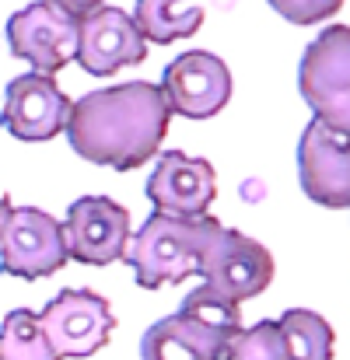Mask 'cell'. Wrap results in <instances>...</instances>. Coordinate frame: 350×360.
I'll list each match as a JSON object with an SVG mask.
<instances>
[{
  "label": "cell",
  "instance_id": "cell-1",
  "mask_svg": "<svg viewBox=\"0 0 350 360\" xmlns=\"http://www.w3.org/2000/svg\"><path fill=\"white\" fill-rule=\"evenodd\" d=\"M168 120L172 105L161 84L126 81L77 98L67 122V140L85 161L130 172L158 154Z\"/></svg>",
  "mask_w": 350,
  "mask_h": 360
},
{
  "label": "cell",
  "instance_id": "cell-2",
  "mask_svg": "<svg viewBox=\"0 0 350 360\" xmlns=\"http://www.w3.org/2000/svg\"><path fill=\"white\" fill-rule=\"evenodd\" d=\"M221 224L214 217H168V214H151L137 235H130L126 245V262L133 266V276L144 290H158L165 283H182L196 273H204V259Z\"/></svg>",
  "mask_w": 350,
  "mask_h": 360
},
{
  "label": "cell",
  "instance_id": "cell-3",
  "mask_svg": "<svg viewBox=\"0 0 350 360\" xmlns=\"http://www.w3.org/2000/svg\"><path fill=\"white\" fill-rule=\"evenodd\" d=\"M238 333V304L196 287L175 315L158 319L144 333L140 360H225V350Z\"/></svg>",
  "mask_w": 350,
  "mask_h": 360
},
{
  "label": "cell",
  "instance_id": "cell-4",
  "mask_svg": "<svg viewBox=\"0 0 350 360\" xmlns=\"http://www.w3.org/2000/svg\"><path fill=\"white\" fill-rule=\"evenodd\" d=\"M298 91L312 120L350 136V28L330 25L315 35L298 63Z\"/></svg>",
  "mask_w": 350,
  "mask_h": 360
},
{
  "label": "cell",
  "instance_id": "cell-5",
  "mask_svg": "<svg viewBox=\"0 0 350 360\" xmlns=\"http://www.w3.org/2000/svg\"><path fill=\"white\" fill-rule=\"evenodd\" d=\"M39 322H42V329H46L53 350L60 354V360L95 357L116 329L109 301L95 290H77V287L60 290L39 311Z\"/></svg>",
  "mask_w": 350,
  "mask_h": 360
},
{
  "label": "cell",
  "instance_id": "cell-6",
  "mask_svg": "<svg viewBox=\"0 0 350 360\" xmlns=\"http://www.w3.org/2000/svg\"><path fill=\"white\" fill-rule=\"evenodd\" d=\"M70 252L63 238V224L39 207H14L0 231V269L7 276L39 280L60 273Z\"/></svg>",
  "mask_w": 350,
  "mask_h": 360
},
{
  "label": "cell",
  "instance_id": "cell-7",
  "mask_svg": "<svg viewBox=\"0 0 350 360\" xmlns=\"http://www.w3.org/2000/svg\"><path fill=\"white\" fill-rule=\"evenodd\" d=\"M204 287L228 301V304H242L256 294H263L273 280V255L266 252V245H259L256 238L225 228L214 235L207 259H204Z\"/></svg>",
  "mask_w": 350,
  "mask_h": 360
},
{
  "label": "cell",
  "instance_id": "cell-8",
  "mask_svg": "<svg viewBox=\"0 0 350 360\" xmlns=\"http://www.w3.org/2000/svg\"><path fill=\"white\" fill-rule=\"evenodd\" d=\"M81 21L67 11L35 0L7 18V46L18 60H28L39 74H56L70 60H77Z\"/></svg>",
  "mask_w": 350,
  "mask_h": 360
},
{
  "label": "cell",
  "instance_id": "cell-9",
  "mask_svg": "<svg viewBox=\"0 0 350 360\" xmlns=\"http://www.w3.org/2000/svg\"><path fill=\"white\" fill-rule=\"evenodd\" d=\"M298 179L312 203L350 210V136L308 120L298 140Z\"/></svg>",
  "mask_w": 350,
  "mask_h": 360
},
{
  "label": "cell",
  "instance_id": "cell-10",
  "mask_svg": "<svg viewBox=\"0 0 350 360\" xmlns=\"http://www.w3.org/2000/svg\"><path fill=\"white\" fill-rule=\"evenodd\" d=\"M74 102L60 91L53 74H21L7 84L4 91V109H0V126L28 143L53 140L56 133H67Z\"/></svg>",
  "mask_w": 350,
  "mask_h": 360
},
{
  "label": "cell",
  "instance_id": "cell-11",
  "mask_svg": "<svg viewBox=\"0 0 350 360\" xmlns=\"http://www.w3.org/2000/svg\"><path fill=\"white\" fill-rule=\"evenodd\" d=\"M161 91H165L172 112H179L186 120H211L232 98V70L225 67L221 56L189 49L165 67Z\"/></svg>",
  "mask_w": 350,
  "mask_h": 360
},
{
  "label": "cell",
  "instance_id": "cell-12",
  "mask_svg": "<svg viewBox=\"0 0 350 360\" xmlns=\"http://www.w3.org/2000/svg\"><path fill=\"white\" fill-rule=\"evenodd\" d=\"M63 238L70 259L85 266H109L126 255L130 214L109 196H81L63 217Z\"/></svg>",
  "mask_w": 350,
  "mask_h": 360
},
{
  "label": "cell",
  "instance_id": "cell-13",
  "mask_svg": "<svg viewBox=\"0 0 350 360\" xmlns=\"http://www.w3.org/2000/svg\"><path fill=\"white\" fill-rule=\"evenodd\" d=\"M214 193H218V175L211 161L189 158L182 150H165L147 179V200L154 203V210L182 221L207 217Z\"/></svg>",
  "mask_w": 350,
  "mask_h": 360
},
{
  "label": "cell",
  "instance_id": "cell-14",
  "mask_svg": "<svg viewBox=\"0 0 350 360\" xmlns=\"http://www.w3.org/2000/svg\"><path fill=\"white\" fill-rule=\"evenodd\" d=\"M147 56V39L140 35L137 21L119 7H99L81 18L77 39V63L92 77H113L123 67H133Z\"/></svg>",
  "mask_w": 350,
  "mask_h": 360
},
{
  "label": "cell",
  "instance_id": "cell-15",
  "mask_svg": "<svg viewBox=\"0 0 350 360\" xmlns=\"http://www.w3.org/2000/svg\"><path fill=\"white\" fill-rule=\"evenodd\" d=\"M133 21L147 42L168 46L196 35V28L204 25V7L200 0H137Z\"/></svg>",
  "mask_w": 350,
  "mask_h": 360
},
{
  "label": "cell",
  "instance_id": "cell-16",
  "mask_svg": "<svg viewBox=\"0 0 350 360\" xmlns=\"http://www.w3.org/2000/svg\"><path fill=\"white\" fill-rule=\"evenodd\" d=\"M280 333L291 360H333V326L308 308H287L280 315Z\"/></svg>",
  "mask_w": 350,
  "mask_h": 360
},
{
  "label": "cell",
  "instance_id": "cell-17",
  "mask_svg": "<svg viewBox=\"0 0 350 360\" xmlns=\"http://www.w3.org/2000/svg\"><path fill=\"white\" fill-rule=\"evenodd\" d=\"M0 360H60L42 322L28 308H14L0 322Z\"/></svg>",
  "mask_w": 350,
  "mask_h": 360
},
{
  "label": "cell",
  "instance_id": "cell-18",
  "mask_svg": "<svg viewBox=\"0 0 350 360\" xmlns=\"http://www.w3.org/2000/svg\"><path fill=\"white\" fill-rule=\"evenodd\" d=\"M225 360H291L284 333H280V322L263 319L252 329H242L228 343Z\"/></svg>",
  "mask_w": 350,
  "mask_h": 360
},
{
  "label": "cell",
  "instance_id": "cell-19",
  "mask_svg": "<svg viewBox=\"0 0 350 360\" xmlns=\"http://www.w3.org/2000/svg\"><path fill=\"white\" fill-rule=\"evenodd\" d=\"M270 7L291 25H319L330 21L344 7V0H270Z\"/></svg>",
  "mask_w": 350,
  "mask_h": 360
},
{
  "label": "cell",
  "instance_id": "cell-20",
  "mask_svg": "<svg viewBox=\"0 0 350 360\" xmlns=\"http://www.w3.org/2000/svg\"><path fill=\"white\" fill-rule=\"evenodd\" d=\"M46 4H53V7H60V11H67L70 18H88L92 11H99L102 7V0H46Z\"/></svg>",
  "mask_w": 350,
  "mask_h": 360
},
{
  "label": "cell",
  "instance_id": "cell-21",
  "mask_svg": "<svg viewBox=\"0 0 350 360\" xmlns=\"http://www.w3.org/2000/svg\"><path fill=\"white\" fill-rule=\"evenodd\" d=\"M11 210H14V207H11V200H7V196H0V231H4V224H7Z\"/></svg>",
  "mask_w": 350,
  "mask_h": 360
}]
</instances>
